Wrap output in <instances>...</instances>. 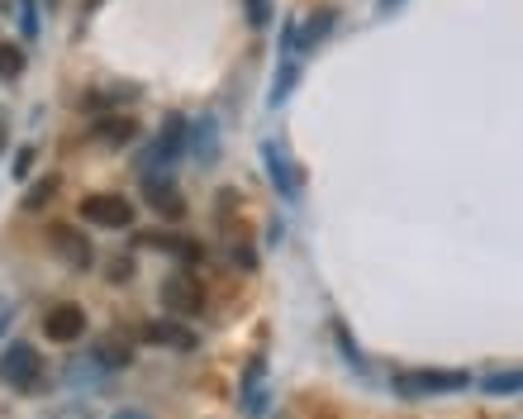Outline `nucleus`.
<instances>
[{
  "label": "nucleus",
  "instance_id": "a211bd4d",
  "mask_svg": "<svg viewBox=\"0 0 523 419\" xmlns=\"http://www.w3.org/2000/svg\"><path fill=\"white\" fill-rule=\"evenodd\" d=\"M24 72V48L10 39H0V81H15Z\"/></svg>",
  "mask_w": 523,
  "mask_h": 419
},
{
  "label": "nucleus",
  "instance_id": "2eb2a0df",
  "mask_svg": "<svg viewBox=\"0 0 523 419\" xmlns=\"http://www.w3.org/2000/svg\"><path fill=\"white\" fill-rule=\"evenodd\" d=\"M191 129V148L200 162H214L219 158V134H214V115H200L195 124H186Z\"/></svg>",
  "mask_w": 523,
  "mask_h": 419
},
{
  "label": "nucleus",
  "instance_id": "cd10ccee",
  "mask_svg": "<svg viewBox=\"0 0 523 419\" xmlns=\"http://www.w3.org/2000/svg\"><path fill=\"white\" fill-rule=\"evenodd\" d=\"M5 324H10V305H0V329H5Z\"/></svg>",
  "mask_w": 523,
  "mask_h": 419
},
{
  "label": "nucleus",
  "instance_id": "4468645a",
  "mask_svg": "<svg viewBox=\"0 0 523 419\" xmlns=\"http://www.w3.org/2000/svg\"><path fill=\"white\" fill-rule=\"evenodd\" d=\"M91 358H96L100 367L115 377V372H124V367L134 362V348H129L124 339H96V343H91Z\"/></svg>",
  "mask_w": 523,
  "mask_h": 419
},
{
  "label": "nucleus",
  "instance_id": "0eeeda50",
  "mask_svg": "<svg viewBox=\"0 0 523 419\" xmlns=\"http://www.w3.org/2000/svg\"><path fill=\"white\" fill-rule=\"evenodd\" d=\"M43 334L53 343H77L86 334V310H81L77 300H58V305H48V315H43Z\"/></svg>",
  "mask_w": 523,
  "mask_h": 419
},
{
  "label": "nucleus",
  "instance_id": "9b49d317",
  "mask_svg": "<svg viewBox=\"0 0 523 419\" xmlns=\"http://www.w3.org/2000/svg\"><path fill=\"white\" fill-rule=\"evenodd\" d=\"M138 134H143V124L134 115H100L96 120V143H105V148H129V143H138Z\"/></svg>",
  "mask_w": 523,
  "mask_h": 419
},
{
  "label": "nucleus",
  "instance_id": "423d86ee",
  "mask_svg": "<svg viewBox=\"0 0 523 419\" xmlns=\"http://www.w3.org/2000/svg\"><path fill=\"white\" fill-rule=\"evenodd\" d=\"M48 248H53L72 272H86V267L96 262V243L86 239L77 224H53V229H48Z\"/></svg>",
  "mask_w": 523,
  "mask_h": 419
},
{
  "label": "nucleus",
  "instance_id": "bb28decb",
  "mask_svg": "<svg viewBox=\"0 0 523 419\" xmlns=\"http://www.w3.org/2000/svg\"><path fill=\"white\" fill-rule=\"evenodd\" d=\"M110 419H148V415H143V410H115Z\"/></svg>",
  "mask_w": 523,
  "mask_h": 419
},
{
  "label": "nucleus",
  "instance_id": "412c9836",
  "mask_svg": "<svg viewBox=\"0 0 523 419\" xmlns=\"http://www.w3.org/2000/svg\"><path fill=\"white\" fill-rule=\"evenodd\" d=\"M329 29H333V10H319V15H310V20H305V34H300V48H314V43L324 39Z\"/></svg>",
  "mask_w": 523,
  "mask_h": 419
},
{
  "label": "nucleus",
  "instance_id": "6ab92c4d",
  "mask_svg": "<svg viewBox=\"0 0 523 419\" xmlns=\"http://www.w3.org/2000/svg\"><path fill=\"white\" fill-rule=\"evenodd\" d=\"M519 367H509V372H495V377H485L481 381V391L485 396H514V391H519Z\"/></svg>",
  "mask_w": 523,
  "mask_h": 419
},
{
  "label": "nucleus",
  "instance_id": "1a4fd4ad",
  "mask_svg": "<svg viewBox=\"0 0 523 419\" xmlns=\"http://www.w3.org/2000/svg\"><path fill=\"white\" fill-rule=\"evenodd\" d=\"M143 200L153 205L162 220H181V215H186V196L176 191V181L167 177V172H162V177H157V172H143Z\"/></svg>",
  "mask_w": 523,
  "mask_h": 419
},
{
  "label": "nucleus",
  "instance_id": "f257e3e1",
  "mask_svg": "<svg viewBox=\"0 0 523 419\" xmlns=\"http://www.w3.org/2000/svg\"><path fill=\"white\" fill-rule=\"evenodd\" d=\"M390 386H395V396H405V400L457 396V391L471 386V372H433V367H424V372H400Z\"/></svg>",
  "mask_w": 523,
  "mask_h": 419
},
{
  "label": "nucleus",
  "instance_id": "dca6fc26",
  "mask_svg": "<svg viewBox=\"0 0 523 419\" xmlns=\"http://www.w3.org/2000/svg\"><path fill=\"white\" fill-rule=\"evenodd\" d=\"M58 172H48V177H39L34 181V186H29V191H24V200H20V210H29V215H39L43 205H48V200L58 196Z\"/></svg>",
  "mask_w": 523,
  "mask_h": 419
},
{
  "label": "nucleus",
  "instance_id": "c85d7f7f",
  "mask_svg": "<svg viewBox=\"0 0 523 419\" xmlns=\"http://www.w3.org/2000/svg\"><path fill=\"white\" fill-rule=\"evenodd\" d=\"M0 124H5V110H0Z\"/></svg>",
  "mask_w": 523,
  "mask_h": 419
},
{
  "label": "nucleus",
  "instance_id": "f3484780",
  "mask_svg": "<svg viewBox=\"0 0 523 419\" xmlns=\"http://www.w3.org/2000/svg\"><path fill=\"white\" fill-rule=\"evenodd\" d=\"M124 100H134V86H115V91H86V96H81V110L100 115V110H110V105H124Z\"/></svg>",
  "mask_w": 523,
  "mask_h": 419
},
{
  "label": "nucleus",
  "instance_id": "f03ea898",
  "mask_svg": "<svg viewBox=\"0 0 523 419\" xmlns=\"http://www.w3.org/2000/svg\"><path fill=\"white\" fill-rule=\"evenodd\" d=\"M0 381L5 386H15V391H34L43 381V358L34 343H10L5 353H0Z\"/></svg>",
  "mask_w": 523,
  "mask_h": 419
},
{
  "label": "nucleus",
  "instance_id": "6e6552de",
  "mask_svg": "<svg viewBox=\"0 0 523 419\" xmlns=\"http://www.w3.org/2000/svg\"><path fill=\"white\" fill-rule=\"evenodd\" d=\"M138 339L148 343V348H167V353H195L200 348L195 329H186V324H176V320H148L138 329Z\"/></svg>",
  "mask_w": 523,
  "mask_h": 419
},
{
  "label": "nucleus",
  "instance_id": "39448f33",
  "mask_svg": "<svg viewBox=\"0 0 523 419\" xmlns=\"http://www.w3.org/2000/svg\"><path fill=\"white\" fill-rule=\"evenodd\" d=\"M181 148H186V120H181V115H167V120H162V134L153 139V148L138 158V172H157V167L167 172Z\"/></svg>",
  "mask_w": 523,
  "mask_h": 419
},
{
  "label": "nucleus",
  "instance_id": "7ed1b4c3",
  "mask_svg": "<svg viewBox=\"0 0 523 419\" xmlns=\"http://www.w3.org/2000/svg\"><path fill=\"white\" fill-rule=\"evenodd\" d=\"M157 296H162V310H172V315H181V320H191V315L205 310V286H200V277L186 272V267L162 281V286H157Z\"/></svg>",
  "mask_w": 523,
  "mask_h": 419
},
{
  "label": "nucleus",
  "instance_id": "f8f14e48",
  "mask_svg": "<svg viewBox=\"0 0 523 419\" xmlns=\"http://www.w3.org/2000/svg\"><path fill=\"white\" fill-rule=\"evenodd\" d=\"M262 162H267V177H272V186L281 191V196H286V200L300 196V177H295V167L286 162V153H281L276 143H267V148H262Z\"/></svg>",
  "mask_w": 523,
  "mask_h": 419
},
{
  "label": "nucleus",
  "instance_id": "9d476101",
  "mask_svg": "<svg viewBox=\"0 0 523 419\" xmlns=\"http://www.w3.org/2000/svg\"><path fill=\"white\" fill-rule=\"evenodd\" d=\"M134 248H157V253H172V258H186V262L205 258V248L195 239H181V234H167V229H138Z\"/></svg>",
  "mask_w": 523,
  "mask_h": 419
},
{
  "label": "nucleus",
  "instance_id": "a878e982",
  "mask_svg": "<svg viewBox=\"0 0 523 419\" xmlns=\"http://www.w3.org/2000/svg\"><path fill=\"white\" fill-rule=\"evenodd\" d=\"M29 167H34V148H20L15 153V177H29Z\"/></svg>",
  "mask_w": 523,
  "mask_h": 419
},
{
  "label": "nucleus",
  "instance_id": "b1692460",
  "mask_svg": "<svg viewBox=\"0 0 523 419\" xmlns=\"http://www.w3.org/2000/svg\"><path fill=\"white\" fill-rule=\"evenodd\" d=\"M105 277H110V281H129V277H134V258H115L110 267H105Z\"/></svg>",
  "mask_w": 523,
  "mask_h": 419
},
{
  "label": "nucleus",
  "instance_id": "5701e85b",
  "mask_svg": "<svg viewBox=\"0 0 523 419\" xmlns=\"http://www.w3.org/2000/svg\"><path fill=\"white\" fill-rule=\"evenodd\" d=\"M248 24H252V29L272 24V0H248Z\"/></svg>",
  "mask_w": 523,
  "mask_h": 419
},
{
  "label": "nucleus",
  "instance_id": "393cba45",
  "mask_svg": "<svg viewBox=\"0 0 523 419\" xmlns=\"http://www.w3.org/2000/svg\"><path fill=\"white\" fill-rule=\"evenodd\" d=\"M233 262H238L243 272H252V267H257V258H252V243H233Z\"/></svg>",
  "mask_w": 523,
  "mask_h": 419
},
{
  "label": "nucleus",
  "instance_id": "4be33fe9",
  "mask_svg": "<svg viewBox=\"0 0 523 419\" xmlns=\"http://www.w3.org/2000/svg\"><path fill=\"white\" fill-rule=\"evenodd\" d=\"M20 34L24 39L39 34V10H34V0H20Z\"/></svg>",
  "mask_w": 523,
  "mask_h": 419
},
{
  "label": "nucleus",
  "instance_id": "20e7f679",
  "mask_svg": "<svg viewBox=\"0 0 523 419\" xmlns=\"http://www.w3.org/2000/svg\"><path fill=\"white\" fill-rule=\"evenodd\" d=\"M81 220L96 224V229H129L134 224V200L115 196V191H91V196H81Z\"/></svg>",
  "mask_w": 523,
  "mask_h": 419
},
{
  "label": "nucleus",
  "instance_id": "aec40b11",
  "mask_svg": "<svg viewBox=\"0 0 523 419\" xmlns=\"http://www.w3.org/2000/svg\"><path fill=\"white\" fill-rule=\"evenodd\" d=\"M333 339H338V348H343V358H348V367L357 372V377H367V362H362V348L352 343V334L343 329V324H333Z\"/></svg>",
  "mask_w": 523,
  "mask_h": 419
},
{
  "label": "nucleus",
  "instance_id": "ddd939ff",
  "mask_svg": "<svg viewBox=\"0 0 523 419\" xmlns=\"http://www.w3.org/2000/svg\"><path fill=\"white\" fill-rule=\"evenodd\" d=\"M62 377H67V386H72V391H96V386H105V377H110V372H105V367H100V362L86 353V358L67 362V372H62Z\"/></svg>",
  "mask_w": 523,
  "mask_h": 419
}]
</instances>
